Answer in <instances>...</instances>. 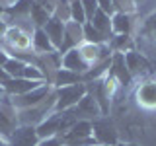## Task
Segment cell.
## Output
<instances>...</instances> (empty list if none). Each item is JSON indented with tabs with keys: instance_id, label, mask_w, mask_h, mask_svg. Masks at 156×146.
Listing matches in <instances>:
<instances>
[{
	"instance_id": "1",
	"label": "cell",
	"mask_w": 156,
	"mask_h": 146,
	"mask_svg": "<svg viewBox=\"0 0 156 146\" xmlns=\"http://www.w3.org/2000/svg\"><path fill=\"white\" fill-rule=\"evenodd\" d=\"M18 127H20L18 109L12 103V96L4 94L0 97V136L8 140Z\"/></svg>"
},
{
	"instance_id": "2",
	"label": "cell",
	"mask_w": 156,
	"mask_h": 146,
	"mask_svg": "<svg viewBox=\"0 0 156 146\" xmlns=\"http://www.w3.org/2000/svg\"><path fill=\"white\" fill-rule=\"evenodd\" d=\"M86 94H88V90H86L84 82H80V84H72V86H65V88H55V96H57L55 111L72 109V107H74Z\"/></svg>"
},
{
	"instance_id": "3",
	"label": "cell",
	"mask_w": 156,
	"mask_h": 146,
	"mask_svg": "<svg viewBox=\"0 0 156 146\" xmlns=\"http://www.w3.org/2000/svg\"><path fill=\"white\" fill-rule=\"evenodd\" d=\"M92 136L96 144L100 146H117V130L111 119L107 117H98L92 121Z\"/></svg>"
},
{
	"instance_id": "4",
	"label": "cell",
	"mask_w": 156,
	"mask_h": 146,
	"mask_svg": "<svg viewBox=\"0 0 156 146\" xmlns=\"http://www.w3.org/2000/svg\"><path fill=\"white\" fill-rule=\"evenodd\" d=\"M53 92V86L51 84H43L35 88V90L27 92V94H22V96H14L12 97V103L14 107L20 111V109H27V107H33V105H39L43 99Z\"/></svg>"
},
{
	"instance_id": "5",
	"label": "cell",
	"mask_w": 156,
	"mask_h": 146,
	"mask_svg": "<svg viewBox=\"0 0 156 146\" xmlns=\"http://www.w3.org/2000/svg\"><path fill=\"white\" fill-rule=\"evenodd\" d=\"M82 41H84V26L70 19L65 23V35H62V45L58 49V53L65 55L70 49H76Z\"/></svg>"
},
{
	"instance_id": "6",
	"label": "cell",
	"mask_w": 156,
	"mask_h": 146,
	"mask_svg": "<svg viewBox=\"0 0 156 146\" xmlns=\"http://www.w3.org/2000/svg\"><path fill=\"white\" fill-rule=\"evenodd\" d=\"M72 113H74L76 121H94L101 115V109H100V105H98V101L94 97L90 94H86L74 107H72Z\"/></svg>"
},
{
	"instance_id": "7",
	"label": "cell",
	"mask_w": 156,
	"mask_h": 146,
	"mask_svg": "<svg viewBox=\"0 0 156 146\" xmlns=\"http://www.w3.org/2000/svg\"><path fill=\"white\" fill-rule=\"evenodd\" d=\"M8 142L12 146H37L41 138H39L37 129L33 125H20L8 138Z\"/></svg>"
},
{
	"instance_id": "8",
	"label": "cell",
	"mask_w": 156,
	"mask_h": 146,
	"mask_svg": "<svg viewBox=\"0 0 156 146\" xmlns=\"http://www.w3.org/2000/svg\"><path fill=\"white\" fill-rule=\"evenodd\" d=\"M109 74L119 82V86H129L133 82V76H131L129 68H127L125 62V55L123 53H113L111 55V66H109Z\"/></svg>"
},
{
	"instance_id": "9",
	"label": "cell",
	"mask_w": 156,
	"mask_h": 146,
	"mask_svg": "<svg viewBox=\"0 0 156 146\" xmlns=\"http://www.w3.org/2000/svg\"><path fill=\"white\" fill-rule=\"evenodd\" d=\"M43 84H47V82H33V80H26V78H10V80L2 82L0 86L4 88V92H6L8 96L14 97V96L27 94V92L35 90V88L43 86Z\"/></svg>"
},
{
	"instance_id": "10",
	"label": "cell",
	"mask_w": 156,
	"mask_h": 146,
	"mask_svg": "<svg viewBox=\"0 0 156 146\" xmlns=\"http://www.w3.org/2000/svg\"><path fill=\"white\" fill-rule=\"evenodd\" d=\"M37 134L39 138H53V136H62V129H61V111H55L47 117L45 121H41L37 127Z\"/></svg>"
},
{
	"instance_id": "11",
	"label": "cell",
	"mask_w": 156,
	"mask_h": 146,
	"mask_svg": "<svg viewBox=\"0 0 156 146\" xmlns=\"http://www.w3.org/2000/svg\"><path fill=\"white\" fill-rule=\"evenodd\" d=\"M62 68H66V70H72V72H76V74L84 76L86 72L90 70V64L82 58V55H80L78 49H70L68 53L62 55Z\"/></svg>"
},
{
	"instance_id": "12",
	"label": "cell",
	"mask_w": 156,
	"mask_h": 146,
	"mask_svg": "<svg viewBox=\"0 0 156 146\" xmlns=\"http://www.w3.org/2000/svg\"><path fill=\"white\" fill-rule=\"evenodd\" d=\"M125 62H127V68H129V72H131L133 78L135 76H144L146 72L150 70L148 61L136 51H127L125 53Z\"/></svg>"
},
{
	"instance_id": "13",
	"label": "cell",
	"mask_w": 156,
	"mask_h": 146,
	"mask_svg": "<svg viewBox=\"0 0 156 146\" xmlns=\"http://www.w3.org/2000/svg\"><path fill=\"white\" fill-rule=\"evenodd\" d=\"M43 31H45L47 37L51 39L53 47L58 51L61 45H62V35H65V22H61V19L55 18V16H51V19L43 26Z\"/></svg>"
},
{
	"instance_id": "14",
	"label": "cell",
	"mask_w": 156,
	"mask_h": 146,
	"mask_svg": "<svg viewBox=\"0 0 156 146\" xmlns=\"http://www.w3.org/2000/svg\"><path fill=\"white\" fill-rule=\"evenodd\" d=\"M31 49L33 53H37V55H49V53L57 51L55 47H53L51 39L47 37V33L43 31V27H35L31 33Z\"/></svg>"
},
{
	"instance_id": "15",
	"label": "cell",
	"mask_w": 156,
	"mask_h": 146,
	"mask_svg": "<svg viewBox=\"0 0 156 146\" xmlns=\"http://www.w3.org/2000/svg\"><path fill=\"white\" fill-rule=\"evenodd\" d=\"M136 99H139L140 105L144 107H156V82L148 80L143 82L139 88H136Z\"/></svg>"
},
{
	"instance_id": "16",
	"label": "cell",
	"mask_w": 156,
	"mask_h": 146,
	"mask_svg": "<svg viewBox=\"0 0 156 146\" xmlns=\"http://www.w3.org/2000/svg\"><path fill=\"white\" fill-rule=\"evenodd\" d=\"M80 82H84L80 74H76V72L66 70V68L61 66L55 72V76H53V84L51 86L53 88H65V86H72V84H80Z\"/></svg>"
},
{
	"instance_id": "17",
	"label": "cell",
	"mask_w": 156,
	"mask_h": 146,
	"mask_svg": "<svg viewBox=\"0 0 156 146\" xmlns=\"http://www.w3.org/2000/svg\"><path fill=\"white\" fill-rule=\"evenodd\" d=\"M90 23L94 26L98 31L104 35L107 41L111 39V35H113V29H111V16H107L105 12H101V10H98V12L94 14V18L90 19Z\"/></svg>"
},
{
	"instance_id": "18",
	"label": "cell",
	"mask_w": 156,
	"mask_h": 146,
	"mask_svg": "<svg viewBox=\"0 0 156 146\" xmlns=\"http://www.w3.org/2000/svg\"><path fill=\"white\" fill-rule=\"evenodd\" d=\"M131 27H133V19H131V14H113L111 16V29L113 33H119V35H129Z\"/></svg>"
},
{
	"instance_id": "19",
	"label": "cell",
	"mask_w": 156,
	"mask_h": 146,
	"mask_svg": "<svg viewBox=\"0 0 156 146\" xmlns=\"http://www.w3.org/2000/svg\"><path fill=\"white\" fill-rule=\"evenodd\" d=\"M107 45L113 53H125L127 51H133V41H131L129 35H119V33H113L111 39L107 41Z\"/></svg>"
},
{
	"instance_id": "20",
	"label": "cell",
	"mask_w": 156,
	"mask_h": 146,
	"mask_svg": "<svg viewBox=\"0 0 156 146\" xmlns=\"http://www.w3.org/2000/svg\"><path fill=\"white\" fill-rule=\"evenodd\" d=\"M29 18H31V23H33L35 27H43V26L49 22V19H51V12H47V10L41 6V4L33 2L31 12H29Z\"/></svg>"
},
{
	"instance_id": "21",
	"label": "cell",
	"mask_w": 156,
	"mask_h": 146,
	"mask_svg": "<svg viewBox=\"0 0 156 146\" xmlns=\"http://www.w3.org/2000/svg\"><path fill=\"white\" fill-rule=\"evenodd\" d=\"M4 70L8 72V76L10 78H22L23 76V68H26V62L23 61H20V58H14V57H10L6 62H4Z\"/></svg>"
},
{
	"instance_id": "22",
	"label": "cell",
	"mask_w": 156,
	"mask_h": 146,
	"mask_svg": "<svg viewBox=\"0 0 156 146\" xmlns=\"http://www.w3.org/2000/svg\"><path fill=\"white\" fill-rule=\"evenodd\" d=\"M84 41L88 43H94V45H101V43H107V39L101 35L98 29L92 26L90 22H86L84 23Z\"/></svg>"
},
{
	"instance_id": "23",
	"label": "cell",
	"mask_w": 156,
	"mask_h": 146,
	"mask_svg": "<svg viewBox=\"0 0 156 146\" xmlns=\"http://www.w3.org/2000/svg\"><path fill=\"white\" fill-rule=\"evenodd\" d=\"M53 16L58 18L61 22H70V2L68 0H57L55 2V10H53Z\"/></svg>"
},
{
	"instance_id": "24",
	"label": "cell",
	"mask_w": 156,
	"mask_h": 146,
	"mask_svg": "<svg viewBox=\"0 0 156 146\" xmlns=\"http://www.w3.org/2000/svg\"><path fill=\"white\" fill-rule=\"evenodd\" d=\"M70 19H72V22L82 23V26L88 22V19H86V12H84V8H82L80 0H72V2H70Z\"/></svg>"
},
{
	"instance_id": "25",
	"label": "cell",
	"mask_w": 156,
	"mask_h": 146,
	"mask_svg": "<svg viewBox=\"0 0 156 146\" xmlns=\"http://www.w3.org/2000/svg\"><path fill=\"white\" fill-rule=\"evenodd\" d=\"M135 0H113V10H115V14L119 12V14H131L135 10Z\"/></svg>"
},
{
	"instance_id": "26",
	"label": "cell",
	"mask_w": 156,
	"mask_h": 146,
	"mask_svg": "<svg viewBox=\"0 0 156 146\" xmlns=\"http://www.w3.org/2000/svg\"><path fill=\"white\" fill-rule=\"evenodd\" d=\"M82 2V8H84V12H86V19L90 22L92 18H94V14L98 12V0H80Z\"/></svg>"
},
{
	"instance_id": "27",
	"label": "cell",
	"mask_w": 156,
	"mask_h": 146,
	"mask_svg": "<svg viewBox=\"0 0 156 146\" xmlns=\"http://www.w3.org/2000/svg\"><path fill=\"white\" fill-rule=\"evenodd\" d=\"M98 8L101 12H105L107 16H113L115 10H113V0H98Z\"/></svg>"
},
{
	"instance_id": "28",
	"label": "cell",
	"mask_w": 156,
	"mask_h": 146,
	"mask_svg": "<svg viewBox=\"0 0 156 146\" xmlns=\"http://www.w3.org/2000/svg\"><path fill=\"white\" fill-rule=\"evenodd\" d=\"M37 146H65L61 136H53V138H43Z\"/></svg>"
},
{
	"instance_id": "29",
	"label": "cell",
	"mask_w": 156,
	"mask_h": 146,
	"mask_svg": "<svg viewBox=\"0 0 156 146\" xmlns=\"http://www.w3.org/2000/svg\"><path fill=\"white\" fill-rule=\"evenodd\" d=\"M8 29H10V26H8V22H6V19H4L2 16H0V45H2L4 37H6V33H8Z\"/></svg>"
},
{
	"instance_id": "30",
	"label": "cell",
	"mask_w": 156,
	"mask_h": 146,
	"mask_svg": "<svg viewBox=\"0 0 156 146\" xmlns=\"http://www.w3.org/2000/svg\"><path fill=\"white\" fill-rule=\"evenodd\" d=\"M146 27L156 33V14H150L148 16V19H146Z\"/></svg>"
},
{
	"instance_id": "31",
	"label": "cell",
	"mask_w": 156,
	"mask_h": 146,
	"mask_svg": "<svg viewBox=\"0 0 156 146\" xmlns=\"http://www.w3.org/2000/svg\"><path fill=\"white\" fill-rule=\"evenodd\" d=\"M6 80H10V76H8V72L0 66V84H2V82H6Z\"/></svg>"
},
{
	"instance_id": "32",
	"label": "cell",
	"mask_w": 156,
	"mask_h": 146,
	"mask_svg": "<svg viewBox=\"0 0 156 146\" xmlns=\"http://www.w3.org/2000/svg\"><path fill=\"white\" fill-rule=\"evenodd\" d=\"M0 146H8V140L2 138V136H0Z\"/></svg>"
},
{
	"instance_id": "33",
	"label": "cell",
	"mask_w": 156,
	"mask_h": 146,
	"mask_svg": "<svg viewBox=\"0 0 156 146\" xmlns=\"http://www.w3.org/2000/svg\"><path fill=\"white\" fill-rule=\"evenodd\" d=\"M4 94H6V92H4V88H2V86H0V97H2Z\"/></svg>"
},
{
	"instance_id": "34",
	"label": "cell",
	"mask_w": 156,
	"mask_h": 146,
	"mask_svg": "<svg viewBox=\"0 0 156 146\" xmlns=\"http://www.w3.org/2000/svg\"><path fill=\"white\" fill-rule=\"evenodd\" d=\"M0 4H2V6H8V0H0Z\"/></svg>"
},
{
	"instance_id": "35",
	"label": "cell",
	"mask_w": 156,
	"mask_h": 146,
	"mask_svg": "<svg viewBox=\"0 0 156 146\" xmlns=\"http://www.w3.org/2000/svg\"><path fill=\"white\" fill-rule=\"evenodd\" d=\"M4 8H6V6H2V4H0V16L4 14Z\"/></svg>"
},
{
	"instance_id": "36",
	"label": "cell",
	"mask_w": 156,
	"mask_h": 146,
	"mask_svg": "<svg viewBox=\"0 0 156 146\" xmlns=\"http://www.w3.org/2000/svg\"><path fill=\"white\" fill-rule=\"evenodd\" d=\"M117 146H135V144H117Z\"/></svg>"
},
{
	"instance_id": "37",
	"label": "cell",
	"mask_w": 156,
	"mask_h": 146,
	"mask_svg": "<svg viewBox=\"0 0 156 146\" xmlns=\"http://www.w3.org/2000/svg\"><path fill=\"white\" fill-rule=\"evenodd\" d=\"M14 2H16V0H8V6H10V4H14Z\"/></svg>"
},
{
	"instance_id": "38",
	"label": "cell",
	"mask_w": 156,
	"mask_h": 146,
	"mask_svg": "<svg viewBox=\"0 0 156 146\" xmlns=\"http://www.w3.org/2000/svg\"><path fill=\"white\" fill-rule=\"evenodd\" d=\"M8 146H12V144H10V142H8Z\"/></svg>"
},
{
	"instance_id": "39",
	"label": "cell",
	"mask_w": 156,
	"mask_h": 146,
	"mask_svg": "<svg viewBox=\"0 0 156 146\" xmlns=\"http://www.w3.org/2000/svg\"><path fill=\"white\" fill-rule=\"evenodd\" d=\"M94 146H100V144H94Z\"/></svg>"
}]
</instances>
